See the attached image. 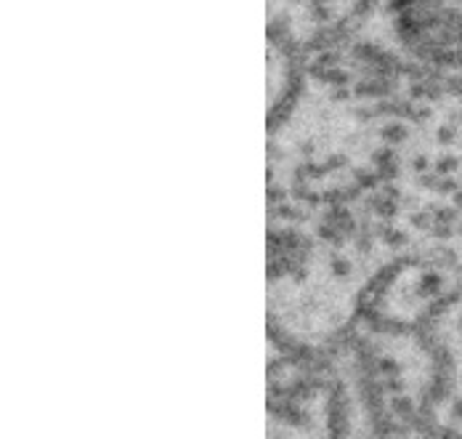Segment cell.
<instances>
[{"label": "cell", "mask_w": 462, "mask_h": 439, "mask_svg": "<svg viewBox=\"0 0 462 439\" xmlns=\"http://www.w3.org/2000/svg\"><path fill=\"white\" fill-rule=\"evenodd\" d=\"M332 370L337 381L343 434L372 437L425 434L441 394V357L428 333L359 317L340 346Z\"/></svg>", "instance_id": "cell-1"}, {"label": "cell", "mask_w": 462, "mask_h": 439, "mask_svg": "<svg viewBox=\"0 0 462 439\" xmlns=\"http://www.w3.org/2000/svg\"><path fill=\"white\" fill-rule=\"evenodd\" d=\"M340 43L422 86L462 94V0H367Z\"/></svg>", "instance_id": "cell-2"}, {"label": "cell", "mask_w": 462, "mask_h": 439, "mask_svg": "<svg viewBox=\"0 0 462 439\" xmlns=\"http://www.w3.org/2000/svg\"><path fill=\"white\" fill-rule=\"evenodd\" d=\"M425 333L441 357V394L433 424L449 426V432L462 434V283L430 317Z\"/></svg>", "instance_id": "cell-3"}]
</instances>
